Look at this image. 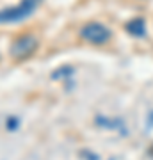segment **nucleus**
<instances>
[{
  "label": "nucleus",
  "mask_w": 153,
  "mask_h": 160,
  "mask_svg": "<svg viewBox=\"0 0 153 160\" xmlns=\"http://www.w3.org/2000/svg\"><path fill=\"white\" fill-rule=\"evenodd\" d=\"M80 38H82L85 43H89V45L100 46V45H105V43L110 41L112 32H110V29H109L107 25H103V23L89 22L80 29Z\"/></svg>",
  "instance_id": "obj_2"
},
{
  "label": "nucleus",
  "mask_w": 153,
  "mask_h": 160,
  "mask_svg": "<svg viewBox=\"0 0 153 160\" xmlns=\"http://www.w3.org/2000/svg\"><path fill=\"white\" fill-rule=\"evenodd\" d=\"M125 29L134 38H142V36L146 34V22L142 18H134V20H130V22L126 23Z\"/></svg>",
  "instance_id": "obj_4"
},
{
  "label": "nucleus",
  "mask_w": 153,
  "mask_h": 160,
  "mask_svg": "<svg viewBox=\"0 0 153 160\" xmlns=\"http://www.w3.org/2000/svg\"><path fill=\"white\" fill-rule=\"evenodd\" d=\"M38 48V38L34 34H22L11 43L9 46V53L13 59L23 61V59L30 57Z\"/></svg>",
  "instance_id": "obj_3"
},
{
  "label": "nucleus",
  "mask_w": 153,
  "mask_h": 160,
  "mask_svg": "<svg viewBox=\"0 0 153 160\" xmlns=\"http://www.w3.org/2000/svg\"><path fill=\"white\" fill-rule=\"evenodd\" d=\"M41 0H22L18 6H9L0 11V25H13V23H20L32 16Z\"/></svg>",
  "instance_id": "obj_1"
}]
</instances>
